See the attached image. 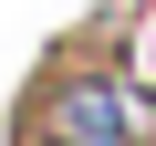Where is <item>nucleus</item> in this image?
<instances>
[{
  "label": "nucleus",
  "mask_w": 156,
  "mask_h": 146,
  "mask_svg": "<svg viewBox=\"0 0 156 146\" xmlns=\"http://www.w3.org/2000/svg\"><path fill=\"white\" fill-rule=\"evenodd\" d=\"M31 125L52 146H156V104L125 84L115 63H62L42 84V104H31Z\"/></svg>",
  "instance_id": "nucleus-1"
},
{
  "label": "nucleus",
  "mask_w": 156,
  "mask_h": 146,
  "mask_svg": "<svg viewBox=\"0 0 156 146\" xmlns=\"http://www.w3.org/2000/svg\"><path fill=\"white\" fill-rule=\"evenodd\" d=\"M21 146H52V136H42V125H31V136H21Z\"/></svg>",
  "instance_id": "nucleus-2"
}]
</instances>
